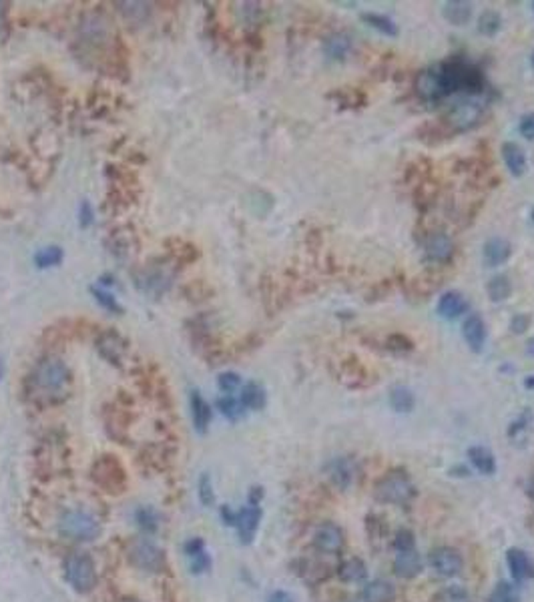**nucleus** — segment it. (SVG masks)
Masks as SVG:
<instances>
[{"instance_id": "20e7f679", "label": "nucleus", "mask_w": 534, "mask_h": 602, "mask_svg": "<svg viewBox=\"0 0 534 602\" xmlns=\"http://www.w3.org/2000/svg\"><path fill=\"white\" fill-rule=\"evenodd\" d=\"M91 480L101 492L119 496L127 490V470L115 454H103L91 464Z\"/></svg>"}, {"instance_id": "79ce46f5", "label": "nucleus", "mask_w": 534, "mask_h": 602, "mask_svg": "<svg viewBox=\"0 0 534 602\" xmlns=\"http://www.w3.org/2000/svg\"><path fill=\"white\" fill-rule=\"evenodd\" d=\"M197 496H199V502L205 508L215 504V490H213V482L209 474H201V478L197 482Z\"/></svg>"}, {"instance_id": "f704fd0d", "label": "nucleus", "mask_w": 534, "mask_h": 602, "mask_svg": "<svg viewBox=\"0 0 534 602\" xmlns=\"http://www.w3.org/2000/svg\"><path fill=\"white\" fill-rule=\"evenodd\" d=\"M362 21H364L368 26H372V28L380 30L382 35H386V36L400 35V30H398L396 23H394L392 18H388V16H384V14H377V12H364V14H362Z\"/></svg>"}, {"instance_id": "f03ea898", "label": "nucleus", "mask_w": 534, "mask_h": 602, "mask_svg": "<svg viewBox=\"0 0 534 602\" xmlns=\"http://www.w3.org/2000/svg\"><path fill=\"white\" fill-rule=\"evenodd\" d=\"M436 72L444 98L454 93L482 95L486 91V79L482 71L460 57H452L450 60L436 64Z\"/></svg>"}, {"instance_id": "37998d69", "label": "nucleus", "mask_w": 534, "mask_h": 602, "mask_svg": "<svg viewBox=\"0 0 534 602\" xmlns=\"http://www.w3.org/2000/svg\"><path fill=\"white\" fill-rule=\"evenodd\" d=\"M386 349L396 353V356H404V353H410L414 349V341L408 336L404 334H392V336L386 337Z\"/></svg>"}, {"instance_id": "9d476101", "label": "nucleus", "mask_w": 534, "mask_h": 602, "mask_svg": "<svg viewBox=\"0 0 534 602\" xmlns=\"http://www.w3.org/2000/svg\"><path fill=\"white\" fill-rule=\"evenodd\" d=\"M137 285L145 291L147 295H163L171 285V271L167 265H149L141 269V276H137Z\"/></svg>"}, {"instance_id": "c756f323", "label": "nucleus", "mask_w": 534, "mask_h": 602, "mask_svg": "<svg viewBox=\"0 0 534 602\" xmlns=\"http://www.w3.org/2000/svg\"><path fill=\"white\" fill-rule=\"evenodd\" d=\"M396 590L390 584L388 580H374L368 582L362 590V601L364 602H390L394 598Z\"/></svg>"}, {"instance_id": "9b49d317", "label": "nucleus", "mask_w": 534, "mask_h": 602, "mask_svg": "<svg viewBox=\"0 0 534 602\" xmlns=\"http://www.w3.org/2000/svg\"><path fill=\"white\" fill-rule=\"evenodd\" d=\"M259 522H261V508L259 504H249L243 506L242 510L235 512V522H233V528L237 530V536L242 544H251L257 534V528H259Z\"/></svg>"}, {"instance_id": "2f4dec72", "label": "nucleus", "mask_w": 534, "mask_h": 602, "mask_svg": "<svg viewBox=\"0 0 534 602\" xmlns=\"http://www.w3.org/2000/svg\"><path fill=\"white\" fill-rule=\"evenodd\" d=\"M159 520L161 518H159L157 510L153 506H139L135 510V524L139 526L143 534H155L159 530V524H161Z\"/></svg>"}, {"instance_id": "b1692460", "label": "nucleus", "mask_w": 534, "mask_h": 602, "mask_svg": "<svg viewBox=\"0 0 534 602\" xmlns=\"http://www.w3.org/2000/svg\"><path fill=\"white\" fill-rule=\"evenodd\" d=\"M189 406H191V418H193L195 430L199 433H205L209 424H211V408L205 402V397L201 396L197 390H193L191 397H189Z\"/></svg>"}, {"instance_id": "49530a36", "label": "nucleus", "mask_w": 534, "mask_h": 602, "mask_svg": "<svg viewBox=\"0 0 534 602\" xmlns=\"http://www.w3.org/2000/svg\"><path fill=\"white\" fill-rule=\"evenodd\" d=\"M438 602H470V594L464 586H446L438 594Z\"/></svg>"}, {"instance_id": "f3484780", "label": "nucleus", "mask_w": 534, "mask_h": 602, "mask_svg": "<svg viewBox=\"0 0 534 602\" xmlns=\"http://www.w3.org/2000/svg\"><path fill=\"white\" fill-rule=\"evenodd\" d=\"M37 462L42 466V472L57 474L62 464H64V458H62L61 452V440H52V438L42 440L40 450L37 452Z\"/></svg>"}, {"instance_id": "c85d7f7f", "label": "nucleus", "mask_w": 534, "mask_h": 602, "mask_svg": "<svg viewBox=\"0 0 534 602\" xmlns=\"http://www.w3.org/2000/svg\"><path fill=\"white\" fill-rule=\"evenodd\" d=\"M468 458L472 462V466L480 474H486V476H492L496 472V460H494V454L484 448V445H472L468 450Z\"/></svg>"}, {"instance_id": "09e8293b", "label": "nucleus", "mask_w": 534, "mask_h": 602, "mask_svg": "<svg viewBox=\"0 0 534 602\" xmlns=\"http://www.w3.org/2000/svg\"><path fill=\"white\" fill-rule=\"evenodd\" d=\"M394 548L396 552H402V550H414L416 548V538H414L412 530L402 528L396 532L394 536Z\"/></svg>"}, {"instance_id": "4be33fe9", "label": "nucleus", "mask_w": 534, "mask_h": 602, "mask_svg": "<svg viewBox=\"0 0 534 602\" xmlns=\"http://www.w3.org/2000/svg\"><path fill=\"white\" fill-rule=\"evenodd\" d=\"M506 562H509L510 572L514 580H533L534 578V562L521 548H510L506 552Z\"/></svg>"}, {"instance_id": "13d9d810", "label": "nucleus", "mask_w": 534, "mask_h": 602, "mask_svg": "<svg viewBox=\"0 0 534 602\" xmlns=\"http://www.w3.org/2000/svg\"><path fill=\"white\" fill-rule=\"evenodd\" d=\"M524 385H526L528 390H534V375H528V377L524 380Z\"/></svg>"}, {"instance_id": "473e14b6", "label": "nucleus", "mask_w": 534, "mask_h": 602, "mask_svg": "<svg viewBox=\"0 0 534 602\" xmlns=\"http://www.w3.org/2000/svg\"><path fill=\"white\" fill-rule=\"evenodd\" d=\"M340 578L343 582H362L368 577V566L364 564L362 558H348L346 562H341L340 568Z\"/></svg>"}, {"instance_id": "69168bd1", "label": "nucleus", "mask_w": 534, "mask_h": 602, "mask_svg": "<svg viewBox=\"0 0 534 602\" xmlns=\"http://www.w3.org/2000/svg\"><path fill=\"white\" fill-rule=\"evenodd\" d=\"M533 221H534V211H533Z\"/></svg>"}, {"instance_id": "4d7b16f0", "label": "nucleus", "mask_w": 534, "mask_h": 602, "mask_svg": "<svg viewBox=\"0 0 534 602\" xmlns=\"http://www.w3.org/2000/svg\"><path fill=\"white\" fill-rule=\"evenodd\" d=\"M526 353H528L530 358H534V337L533 339H528V343H526Z\"/></svg>"}, {"instance_id": "e433bc0d", "label": "nucleus", "mask_w": 534, "mask_h": 602, "mask_svg": "<svg viewBox=\"0 0 534 602\" xmlns=\"http://www.w3.org/2000/svg\"><path fill=\"white\" fill-rule=\"evenodd\" d=\"M324 48H326V55H328L329 59L341 60L346 59V55L350 52L352 42H350V38L346 35H331L328 40H326Z\"/></svg>"}, {"instance_id": "dca6fc26", "label": "nucleus", "mask_w": 534, "mask_h": 602, "mask_svg": "<svg viewBox=\"0 0 534 602\" xmlns=\"http://www.w3.org/2000/svg\"><path fill=\"white\" fill-rule=\"evenodd\" d=\"M418 96L426 101V103H438L442 101V89H440V81H438V72L436 67L432 69H426L422 71L418 76H416V84H414Z\"/></svg>"}, {"instance_id": "3c124183", "label": "nucleus", "mask_w": 534, "mask_h": 602, "mask_svg": "<svg viewBox=\"0 0 534 602\" xmlns=\"http://www.w3.org/2000/svg\"><path fill=\"white\" fill-rule=\"evenodd\" d=\"M518 131H521V135L526 141H533L534 143V113L522 115L521 120H518Z\"/></svg>"}, {"instance_id": "6e6d98bb", "label": "nucleus", "mask_w": 534, "mask_h": 602, "mask_svg": "<svg viewBox=\"0 0 534 602\" xmlns=\"http://www.w3.org/2000/svg\"><path fill=\"white\" fill-rule=\"evenodd\" d=\"M219 514H221V520L227 524V526H233V522H235V510H231L229 506H221V510H219Z\"/></svg>"}, {"instance_id": "412c9836", "label": "nucleus", "mask_w": 534, "mask_h": 602, "mask_svg": "<svg viewBox=\"0 0 534 602\" xmlns=\"http://www.w3.org/2000/svg\"><path fill=\"white\" fill-rule=\"evenodd\" d=\"M328 474L340 490H346L356 478V464L352 458H334L328 464Z\"/></svg>"}, {"instance_id": "6ab92c4d", "label": "nucleus", "mask_w": 534, "mask_h": 602, "mask_svg": "<svg viewBox=\"0 0 534 602\" xmlns=\"http://www.w3.org/2000/svg\"><path fill=\"white\" fill-rule=\"evenodd\" d=\"M185 556L189 560V568L193 574H203L211 568V556L207 552L205 542L201 538H191L185 542Z\"/></svg>"}, {"instance_id": "338daca9", "label": "nucleus", "mask_w": 534, "mask_h": 602, "mask_svg": "<svg viewBox=\"0 0 534 602\" xmlns=\"http://www.w3.org/2000/svg\"><path fill=\"white\" fill-rule=\"evenodd\" d=\"M533 11H534V2H533Z\"/></svg>"}, {"instance_id": "7ed1b4c3", "label": "nucleus", "mask_w": 534, "mask_h": 602, "mask_svg": "<svg viewBox=\"0 0 534 602\" xmlns=\"http://www.w3.org/2000/svg\"><path fill=\"white\" fill-rule=\"evenodd\" d=\"M57 532L62 538L71 542H91L97 540L103 532V524L93 514L91 510H86L83 506H73L62 510L57 518Z\"/></svg>"}, {"instance_id": "052dcab7", "label": "nucleus", "mask_w": 534, "mask_h": 602, "mask_svg": "<svg viewBox=\"0 0 534 602\" xmlns=\"http://www.w3.org/2000/svg\"><path fill=\"white\" fill-rule=\"evenodd\" d=\"M528 496L534 500V478L530 482H528Z\"/></svg>"}, {"instance_id": "a878e982", "label": "nucleus", "mask_w": 534, "mask_h": 602, "mask_svg": "<svg viewBox=\"0 0 534 602\" xmlns=\"http://www.w3.org/2000/svg\"><path fill=\"white\" fill-rule=\"evenodd\" d=\"M341 380L350 385V387H365V385L372 382L368 370H365L364 365L360 363V360H356V358H350V360L341 363Z\"/></svg>"}, {"instance_id": "cd10ccee", "label": "nucleus", "mask_w": 534, "mask_h": 602, "mask_svg": "<svg viewBox=\"0 0 534 602\" xmlns=\"http://www.w3.org/2000/svg\"><path fill=\"white\" fill-rule=\"evenodd\" d=\"M444 18L454 26H464L472 18V4L466 0H450L442 8Z\"/></svg>"}, {"instance_id": "603ef678", "label": "nucleus", "mask_w": 534, "mask_h": 602, "mask_svg": "<svg viewBox=\"0 0 534 602\" xmlns=\"http://www.w3.org/2000/svg\"><path fill=\"white\" fill-rule=\"evenodd\" d=\"M530 421H533V414H530V411L526 409V411L522 414L518 420L512 421V426H510L509 433H510V436H516V432H522V430H524V428H526V426H528Z\"/></svg>"}, {"instance_id": "4468645a", "label": "nucleus", "mask_w": 534, "mask_h": 602, "mask_svg": "<svg viewBox=\"0 0 534 602\" xmlns=\"http://www.w3.org/2000/svg\"><path fill=\"white\" fill-rule=\"evenodd\" d=\"M314 546L317 552L322 554H329V556L338 554L343 548V530L334 522L322 524L314 534Z\"/></svg>"}, {"instance_id": "5701e85b", "label": "nucleus", "mask_w": 534, "mask_h": 602, "mask_svg": "<svg viewBox=\"0 0 534 602\" xmlns=\"http://www.w3.org/2000/svg\"><path fill=\"white\" fill-rule=\"evenodd\" d=\"M422 570V560H420V554L418 550H402V552L396 554L394 558V572L400 578H414L420 574Z\"/></svg>"}, {"instance_id": "4c0bfd02", "label": "nucleus", "mask_w": 534, "mask_h": 602, "mask_svg": "<svg viewBox=\"0 0 534 602\" xmlns=\"http://www.w3.org/2000/svg\"><path fill=\"white\" fill-rule=\"evenodd\" d=\"M440 285H442V276L436 271H426L424 276H420L412 281L414 293H418V295H430Z\"/></svg>"}, {"instance_id": "c03bdc74", "label": "nucleus", "mask_w": 534, "mask_h": 602, "mask_svg": "<svg viewBox=\"0 0 534 602\" xmlns=\"http://www.w3.org/2000/svg\"><path fill=\"white\" fill-rule=\"evenodd\" d=\"M91 293H93V297L98 301V305L101 307H105L107 312L110 313H123V307L119 305V301L115 300V295L110 293V291H107V289H101V288H91Z\"/></svg>"}, {"instance_id": "0eeeda50", "label": "nucleus", "mask_w": 534, "mask_h": 602, "mask_svg": "<svg viewBox=\"0 0 534 602\" xmlns=\"http://www.w3.org/2000/svg\"><path fill=\"white\" fill-rule=\"evenodd\" d=\"M376 498L386 504H408L416 496V486L404 472H390L376 484Z\"/></svg>"}, {"instance_id": "f8f14e48", "label": "nucleus", "mask_w": 534, "mask_h": 602, "mask_svg": "<svg viewBox=\"0 0 534 602\" xmlns=\"http://www.w3.org/2000/svg\"><path fill=\"white\" fill-rule=\"evenodd\" d=\"M430 566H432V570L436 574L450 578L460 574L464 560H462L458 550H454L450 546H440V548L432 550V554H430Z\"/></svg>"}, {"instance_id": "de8ad7c7", "label": "nucleus", "mask_w": 534, "mask_h": 602, "mask_svg": "<svg viewBox=\"0 0 534 602\" xmlns=\"http://www.w3.org/2000/svg\"><path fill=\"white\" fill-rule=\"evenodd\" d=\"M217 385H219V390H221L225 396H231L233 392H237V390H239V385H242V377H239L235 372H225L219 375Z\"/></svg>"}, {"instance_id": "680f3d73", "label": "nucleus", "mask_w": 534, "mask_h": 602, "mask_svg": "<svg viewBox=\"0 0 534 602\" xmlns=\"http://www.w3.org/2000/svg\"><path fill=\"white\" fill-rule=\"evenodd\" d=\"M2 373H4V365H2V360H0V380H2Z\"/></svg>"}, {"instance_id": "6e6552de", "label": "nucleus", "mask_w": 534, "mask_h": 602, "mask_svg": "<svg viewBox=\"0 0 534 602\" xmlns=\"http://www.w3.org/2000/svg\"><path fill=\"white\" fill-rule=\"evenodd\" d=\"M480 119H482V107L474 101H462L450 108L448 115L444 117V125L450 131L462 132L476 127Z\"/></svg>"}, {"instance_id": "c9c22d12", "label": "nucleus", "mask_w": 534, "mask_h": 602, "mask_svg": "<svg viewBox=\"0 0 534 602\" xmlns=\"http://www.w3.org/2000/svg\"><path fill=\"white\" fill-rule=\"evenodd\" d=\"M390 406L396 409V411H412L414 406H416V397H414V394L408 390V387H404V385H396V387H392V392H390Z\"/></svg>"}, {"instance_id": "bf43d9fd", "label": "nucleus", "mask_w": 534, "mask_h": 602, "mask_svg": "<svg viewBox=\"0 0 534 602\" xmlns=\"http://www.w3.org/2000/svg\"><path fill=\"white\" fill-rule=\"evenodd\" d=\"M336 95H338V96H340V98H341V96L346 95V91H338V93H336ZM343 103H350V105H352V107H356V103H353V101H352V98H350V96H348V98H343Z\"/></svg>"}, {"instance_id": "ea45409f", "label": "nucleus", "mask_w": 534, "mask_h": 602, "mask_svg": "<svg viewBox=\"0 0 534 602\" xmlns=\"http://www.w3.org/2000/svg\"><path fill=\"white\" fill-rule=\"evenodd\" d=\"M502 28V16L496 11H484L478 18V33L484 36H496Z\"/></svg>"}, {"instance_id": "e2e57ef3", "label": "nucleus", "mask_w": 534, "mask_h": 602, "mask_svg": "<svg viewBox=\"0 0 534 602\" xmlns=\"http://www.w3.org/2000/svg\"><path fill=\"white\" fill-rule=\"evenodd\" d=\"M121 602H141V601H133V598H125V601H121Z\"/></svg>"}, {"instance_id": "2eb2a0df", "label": "nucleus", "mask_w": 534, "mask_h": 602, "mask_svg": "<svg viewBox=\"0 0 534 602\" xmlns=\"http://www.w3.org/2000/svg\"><path fill=\"white\" fill-rule=\"evenodd\" d=\"M424 253L426 259H428L430 263L444 265L448 263L450 259H452V255H454V243H452V239H450L446 233L436 231V233H432V235L426 237Z\"/></svg>"}, {"instance_id": "a19ab883", "label": "nucleus", "mask_w": 534, "mask_h": 602, "mask_svg": "<svg viewBox=\"0 0 534 602\" xmlns=\"http://www.w3.org/2000/svg\"><path fill=\"white\" fill-rule=\"evenodd\" d=\"M217 408L219 411L227 418V420L235 421L239 420L243 416V411H245V408H243L242 399H237V397L233 396H223L217 399Z\"/></svg>"}, {"instance_id": "a18cd8bd", "label": "nucleus", "mask_w": 534, "mask_h": 602, "mask_svg": "<svg viewBox=\"0 0 534 602\" xmlns=\"http://www.w3.org/2000/svg\"><path fill=\"white\" fill-rule=\"evenodd\" d=\"M516 601H518L516 590H514V586L509 584V582H498L496 586H494V590H492V594H490V598H488V602H516Z\"/></svg>"}, {"instance_id": "8fccbe9b", "label": "nucleus", "mask_w": 534, "mask_h": 602, "mask_svg": "<svg viewBox=\"0 0 534 602\" xmlns=\"http://www.w3.org/2000/svg\"><path fill=\"white\" fill-rule=\"evenodd\" d=\"M533 324V315L530 313H516L512 319H510V331L514 336H522L528 327Z\"/></svg>"}, {"instance_id": "39448f33", "label": "nucleus", "mask_w": 534, "mask_h": 602, "mask_svg": "<svg viewBox=\"0 0 534 602\" xmlns=\"http://www.w3.org/2000/svg\"><path fill=\"white\" fill-rule=\"evenodd\" d=\"M64 580L79 594H89L97 584V568L95 560L86 552H73L64 558L62 564Z\"/></svg>"}, {"instance_id": "58836bf2", "label": "nucleus", "mask_w": 534, "mask_h": 602, "mask_svg": "<svg viewBox=\"0 0 534 602\" xmlns=\"http://www.w3.org/2000/svg\"><path fill=\"white\" fill-rule=\"evenodd\" d=\"M64 259V251L57 245H49V247H42L40 251L35 255V263L40 269H47V267H57Z\"/></svg>"}, {"instance_id": "bb28decb", "label": "nucleus", "mask_w": 534, "mask_h": 602, "mask_svg": "<svg viewBox=\"0 0 534 602\" xmlns=\"http://www.w3.org/2000/svg\"><path fill=\"white\" fill-rule=\"evenodd\" d=\"M502 159H504V165H506L512 177H522L526 173V167H528L526 155L516 143L502 144Z\"/></svg>"}, {"instance_id": "423d86ee", "label": "nucleus", "mask_w": 534, "mask_h": 602, "mask_svg": "<svg viewBox=\"0 0 534 602\" xmlns=\"http://www.w3.org/2000/svg\"><path fill=\"white\" fill-rule=\"evenodd\" d=\"M127 560L133 568L149 574H159L167 568L165 550L147 538H135L127 544Z\"/></svg>"}, {"instance_id": "0e129e2a", "label": "nucleus", "mask_w": 534, "mask_h": 602, "mask_svg": "<svg viewBox=\"0 0 534 602\" xmlns=\"http://www.w3.org/2000/svg\"><path fill=\"white\" fill-rule=\"evenodd\" d=\"M530 62H533V69H534V52H533V59H530Z\"/></svg>"}, {"instance_id": "72a5a7b5", "label": "nucleus", "mask_w": 534, "mask_h": 602, "mask_svg": "<svg viewBox=\"0 0 534 602\" xmlns=\"http://www.w3.org/2000/svg\"><path fill=\"white\" fill-rule=\"evenodd\" d=\"M486 291H488V297L494 303H500V301H506L512 295V283L506 276H494L488 285H486Z\"/></svg>"}, {"instance_id": "f257e3e1", "label": "nucleus", "mask_w": 534, "mask_h": 602, "mask_svg": "<svg viewBox=\"0 0 534 602\" xmlns=\"http://www.w3.org/2000/svg\"><path fill=\"white\" fill-rule=\"evenodd\" d=\"M73 390V373L64 360L47 356L38 360L25 380V394L30 404L38 408L59 406Z\"/></svg>"}, {"instance_id": "864d4df0", "label": "nucleus", "mask_w": 534, "mask_h": 602, "mask_svg": "<svg viewBox=\"0 0 534 602\" xmlns=\"http://www.w3.org/2000/svg\"><path fill=\"white\" fill-rule=\"evenodd\" d=\"M79 221H81L83 227H89V225L93 223V211H91V205L89 203L81 205V209H79Z\"/></svg>"}, {"instance_id": "7c9ffc66", "label": "nucleus", "mask_w": 534, "mask_h": 602, "mask_svg": "<svg viewBox=\"0 0 534 602\" xmlns=\"http://www.w3.org/2000/svg\"><path fill=\"white\" fill-rule=\"evenodd\" d=\"M242 404L243 408L247 409H263L266 408V390H263V385L257 384V382H249V384L243 385L242 390Z\"/></svg>"}, {"instance_id": "5fc2aeb1", "label": "nucleus", "mask_w": 534, "mask_h": 602, "mask_svg": "<svg viewBox=\"0 0 534 602\" xmlns=\"http://www.w3.org/2000/svg\"><path fill=\"white\" fill-rule=\"evenodd\" d=\"M267 602H295V601L292 598V594H288L285 590H275V592H271V594H269Z\"/></svg>"}, {"instance_id": "aec40b11", "label": "nucleus", "mask_w": 534, "mask_h": 602, "mask_svg": "<svg viewBox=\"0 0 534 602\" xmlns=\"http://www.w3.org/2000/svg\"><path fill=\"white\" fill-rule=\"evenodd\" d=\"M468 309H470V303L460 291H446L438 300V315L444 319H458Z\"/></svg>"}, {"instance_id": "393cba45", "label": "nucleus", "mask_w": 534, "mask_h": 602, "mask_svg": "<svg viewBox=\"0 0 534 602\" xmlns=\"http://www.w3.org/2000/svg\"><path fill=\"white\" fill-rule=\"evenodd\" d=\"M482 253H484V263L488 267H498L510 257L512 245L502 237H492L484 243V251Z\"/></svg>"}, {"instance_id": "ddd939ff", "label": "nucleus", "mask_w": 534, "mask_h": 602, "mask_svg": "<svg viewBox=\"0 0 534 602\" xmlns=\"http://www.w3.org/2000/svg\"><path fill=\"white\" fill-rule=\"evenodd\" d=\"M107 247L117 259H129L137 253L139 241H137V235L131 227H117L109 231Z\"/></svg>"}, {"instance_id": "a211bd4d", "label": "nucleus", "mask_w": 534, "mask_h": 602, "mask_svg": "<svg viewBox=\"0 0 534 602\" xmlns=\"http://www.w3.org/2000/svg\"><path fill=\"white\" fill-rule=\"evenodd\" d=\"M462 336L466 339L468 348L472 349L474 353H480L484 349L486 343V324L484 319L478 315V313H472L470 317H466V322L462 325Z\"/></svg>"}, {"instance_id": "1a4fd4ad", "label": "nucleus", "mask_w": 534, "mask_h": 602, "mask_svg": "<svg viewBox=\"0 0 534 602\" xmlns=\"http://www.w3.org/2000/svg\"><path fill=\"white\" fill-rule=\"evenodd\" d=\"M95 346H97L98 353L109 361V363L117 365V368H121L123 360H125V356H127V351H129V341H127L119 331H115V329H105V331H101L97 336Z\"/></svg>"}]
</instances>
